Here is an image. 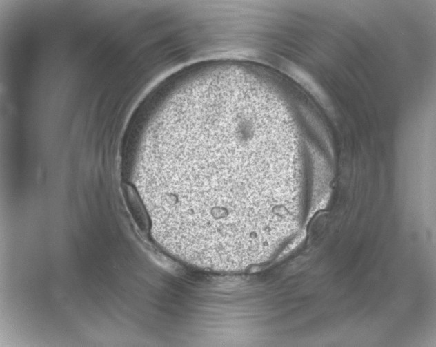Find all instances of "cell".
I'll return each instance as SVG.
<instances>
[{
	"mask_svg": "<svg viewBox=\"0 0 436 347\" xmlns=\"http://www.w3.org/2000/svg\"><path fill=\"white\" fill-rule=\"evenodd\" d=\"M149 147L151 171L143 192L206 231L269 229L300 210L293 140L270 120L207 113Z\"/></svg>",
	"mask_w": 436,
	"mask_h": 347,
	"instance_id": "1",
	"label": "cell"
},
{
	"mask_svg": "<svg viewBox=\"0 0 436 347\" xmlns=\"http://www.w3.org/2000/svg\"><path fill=\"white\" fill-rule=\"evenodd\" d=\"M121 189L127 207L136 224L142 232L148 233L150 229L149 217L138 192L128 183H123Z\"/></svg>",
	"mask_w": 436,
	"mask_h": 347,
	"instance_id": "2",
	"label": "cell"
}]
</instances>
